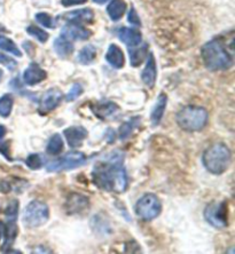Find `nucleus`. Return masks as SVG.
I'll return each mask as SVG.
<instances>
[{"instance_id": "20", "label": "nucleus", "mask_w": 235, "mask_h": 254, "mask_svg": "<svg viewBox=\"0 0 235 254\" xmlns=\"http://www.w3.org/2000/svg\"><path fill=\"white\" fill-rule=\"evenodd\" d=\"M118 110L117 104L114 102H104V103H96L95 106L92 107V111L94 113L96 117L100 119H106L110 116H113Z\"/></svg>"}, {"instance_id": "1", "label": "nucleus", "mask_w": 235, "mask_h": 254, "mask_svg": "<svg viewBox=\"0 0 235 254\" xmlns=\"http://www.w3.org/2000/svg\"><path fill=\"white\" fill-rule=\"evenodd\" d=\"M124 155L113 151L96 164L92 172V180L104 191L124 192L128 188V175L123 165Z\"/></svg>"}, {"instance_id": "38", "label": "nucleus", "mask_w": 235, "mask_h": 254, "mask_svg": "<svg viewBox=\"0 0 235 254\" xmlns=\"http://www.w3.org/2000/svg\"><path fill=\"white\" fill-rule=\"evenodd\" d=\"M6 127L3 125H0V140L3 139V136L6 135Z\"/></svg>"}, {"instance_id": "39", "label": "nucleus", "mask_w": 235, "mask_h": 254, "mask_svg": "<svg viewBox=\"0 0 235 254\" xmlns=\"http://www.w3.org/2000/svg\"><path fill=\"white\" fill-rule=\"evenodd\" d=\"M93 1L94 2H96V3H100V5H102V3H104V2H107L108 0H93Z\"/></svg>"}, {"instance_id": "41", "label": "nucleus", "mask_w": 235, "mask_h": 254, "mask_svg": "<svg viewBox=\"0 0 235 254\" xmlns=\"http://www.w3.org/2000/svg\"><path fill=\"white\" fill-rule=\"evenodd\" d=\"M2 223L1 222H0V236H1V231H2Z\"/></svg>"}, {"instance_id": "11", "label": "nucleus", "mask_w": 235, "mask_h": 254, "mask_svg": "<svg viewBox=\"0 0 235 254\" xmlns=\"http://www.w3.org/2000/svg\"><path fill=\"white\" fill-rule=\"evenodd\" d=\"M63 134H65L66 140L72 148L80 147L88 135L86 128H84L83 126H72L69 128H66Z\"/></svg>"}, {"instance_id": "10", "label": "nucleus", "mask_w": 235, "mask_h": 254, "mask_svg": "<svg viewBox=\"0 0 235 254\" xmlns=\"http://www.w3.org/2000/svg\"><path fill=\"white\" fill-rule=\"evenodd\" d=\"M89 206V200L80 193H72L67 198L65 207L68 214H79V213L87 210Z\"/></svg>"}, {"instance_id": "24", "label": "nucleus", "mask_w": 235, "mask_h": 254, "mask_svg": "<svg viewBox=\"0 0 235 254\" xmlns=\"http://www.w3.org/2000/svg\"><path fill=\"white\" fill-rule=\"evenodd\" d=\"M62 149H63V140L61 135H60V134H54V135H52L46 147L47 154L51 156H57L59 154H61Z\"/></svg>"}, {"instance_id": "16", "label": "nucleus", "mask_w": 235, "mask_h": 254, "mask_svg": "<svg viewBox=\"0 0 235 254\" xmlns=\"http://www.w3.org/2000/svg\"><path fill=\"white\" fill-rule=\"evenodd\" d=\"M106 60L110 65L116 69H122L125 64V58L121 48L117 45H110L106 53Z\"/></svg>"}, {"instance_id": "31", "label": "nucleus", "mask_w": 235, "mask_h": 254, "mask_svg": "<svg viewBox=\"0 0 235 254\" xmlns=\"http://www.w3.org/2000/svg\"><path fill=\"white\" fill-rule=\"evenodd\" d=\"M36 20L38 21L39 24H42L43 27L48 29H54L55 28V21L54 18L47 13H38L36 15Z\"/></svg>"}, {"instance_id": "35", "label": "nucleus", "mask_w": 235, "mask_h": 254, "mask_svg": "<svg viewBox=\"0 0 235 254\" xmlns=\"http://www.w3.org/2000/svg\"><path fill=\"white\" fill-rule=\"evenodd\" d=\"M128 20H129L130 23L133 24V25H137V27H140V25H141L140 18H139V16H138V14H137L136 9H134V8H132L131 10H130Z\"/></svg>"}, {"instance_id": "17", "label": "nucleus", "mask_w": 235, "mask_h": 254, "mask_svg": "<svg viewBox=\"0 0 235 254\" xmlns=\"http://www.w3.org/2000/svg\"><path fill=\"white\" fill-rule=\"evenodd\" d=\"M166 103H167L166 94L165 93H161V94L158 95L157 100H156L155 106L153 107L152 109L151 119H152L153 126H157L159 124V122L162 121L164 111H165V108H166Z\"/></svg>"}, {"instance_id": "13", "label": "nucleus", "mask_w": 235, "mask_h": 254, "mask_svg": "<svg viewBox=\"0 0 235 254\" xmlns=\"http://www.w3.org/2000/svg\"><path fill=\"white\" fill-rule=\"evenodd\" d=\"M47 73L38 64H31L23 72V81L27 85L33 86L46 79Z\"/></svg>"}, {"instance_id": "21", "label": "nucleus", "mask_w": 235, "mask_h": 254, "mask_svg": "<svg viewBox=\"0 0 235 254\" xmlns=\"http://www.w3.org/2000/svg\"><path fill=\"white\" fill-rule=\"evenodd\" d=\"M126 12V3L124 0H113L107 7V13L113 21H118L124 16Z\"/></svg>"}, {"instance_id": "29", "label": "nucleus", "mask_w": 235, "mask_h": 254, "mask_svg": "<svg viewBox=\"0 0 235 254\" xmlns=\"http://www.w3.org/2000/svg\"><path fill=\"white\" fill-rule=\"evenodd\" d=\"M27 32L30 36L33 37V38L38 40L39 43H46L48 37H50L46 31H44L43 29H40L38 27H35V25H30V27H28Z\"/></svg>"}, {"instance_id": "14", "label": "nucleus", "mask_w": 235, "mask_h": 254, "mask_svg": "<svg viewBox=\"0 0 235 254\" xmlns=\"http://www.w3.org/2000/svg\"><path fill=\"white\" fill-rule=\"evenodd\" d=\"M118 38L129 47H136L143 42V35L137 29L122 28L118 31Z\"/></svg>"}, {"instance_id": "12", "label": "nucleus", "mask_w": 235, "mask_h": 254, "mask_svg": "<svg viewBox=\"0 0 235 254\" xmlns=\"http://www.w3.org/2000/svg\"><path fill=\"white\" fill-rule=\"evenodd\" d=\"M89 36L91 32L78 23L67 24L61 32V37L68 40H86Z\"/></svg>"}, {"instance_id": "36", "label": "nucleus", "mask_w": 235, "mask_h": 254, "mask_svg": "<svg viewBox=\"0 0 235 254\" xmlns=\"http://www.w3.org/2000/svg\"><path fill=\"white\" fill-rule=\"evenodd\" d=\"M87 0H61V3L65 7H70L75 5H81V3H85Z\"/></svg>"}, {"instance_id": "34", "label": "nucleus", "mask_w": 235, "mask_h": 254, "mask_svg": "<svg viewBox=\"0 0 235 254\" xmlns=\"http://www.w3.org/2000/svg\"><path fill=\"white\" fill-rule=\"evenodd\" d=\"M0 63H1V64H3V65H6L9 70H14L17 65V63L15 62L13 59L6 57V55L2 54V53H0Z\"/></svg>"}, {"instance_id": "23", "label": "nucleus", "mask_w": 235, "mask_h": 254, "mask_svg": "<svg viewBox=\"0 0 235 254\" xmlns=\"http://www.w3.org/2000/svg\"><path fill=\"white\" fill-rule=\"evenodd\" d=\"M148 46L145 45V46L141 47H132V50H130V59H131V65L132 66H139L141 63L144 62V60L146 59Z\"/></svg>"}, {"instance_id": "8", "label": "nucleus", "mask_w": 235, "mask_h": 254, "mask_svg": "<svg viewBox=\"0 0 235 254\" xmlns=\"http://www.w3.org/2000/svg\"><path fill=\"white\" fill-rule=\"evenodd\" d=\"M204 218L215 228H225L229 225V206L226 201L211 203L204 210Z\"/></svg>"}, {"instance_id": "40", "label": "nucleus", "mask_w": 235, "mask_h": 254, "mask_svg": "<svg viewBox=\"0 0 235 254\" xmlns=\"http://www.w3.org/2000/svg\"><path fill=\"white\" fill-rule=\"evenodd\" d=\"M2 76H3V72H2V70L0 69V81H1V79H2Z\"/></svg>"}, {"instance_id": "9", "label": "nucleus", "mask_w": 235, "mask_h": 254, "mask_svg": "<svg viewBox=\"0 0 235 254\" xmlns=\"http://www.w3.org/2000/svg\"><path fill=\"white\" fill-rule=\"evenodd\" d=\"M62 98H63V94L61 89H59L57 87L48 89V91L44 93L42 99H40L39 107H38L39 114L46 115V114H50L51 111H53L54 109H57V108L60 106V103H61Z\"/></svg>"}, {"instance_id": "7", "label": "nucleus", "mask_w": 235, "mask_h": 254, "mask_svg": "<svg viewBox=\"0 0 235 254\" xmlns=\"http://www.w3.org/2000/svg\"><path fill=\"white\" fill-rule=\"evenodd\" d=\"M86 163V156L83 152L72 151L60 157L59 159L53 160L47 165L48 172H61L77 169Z\"/></svg>"}, {"instance_id": "2", "label": "nucleus", "mask_w": 235, "mask_h": 254, "mask_svg": "<svg viewBox=\"0 0 235 254\" xmlns=\"http://www.w3.org/2000/svg\"><path fill=\"white\" fill-rule=\"evenodd\" d=\"M202 58L207 68L211 71H223L233 65L232 54L229 53L219 39H212L202 47Z\"/></svg>"}, {"instance_id": "26", "label": "nucleus", "mask_w": 235, "mask_h": 254, "mask_svg": "<svg viewBox=\"0 0 235 254\" xmlns=\"http://www.w3.org/2000/svg\"><path fill=\"white\" fill-rule=\"evenodd\" d=\"M14 106V98L12 94H5L0 98V116L7 118L10 115Z\"/></svg>"}, {"instance_id": "6", "label": "nucleus", "mask_w": 235, "mask_h": 254, "mask_svg": "<svg viewBox=\"0 0 235 254\" xmlns=\"http://www.w3.org/2000/svg\"><path fill=\"white\" fill-rule=\"evenodd\" d=\"M134 212L141 220L152 221L161 214V200L154 193H146L138 199L136 206H134Z\"/></svg>"}, {"instance_id": "32", "label": "nucleus", "mask_w": 235, "mask_h": 254, "mask_svg": "<svg viewBox=\"0 0 235 254\" xmlns=\"http://www.w3.org/2000/svg\"><path fill=\"white\" fill-rule=\"evenodd\" d=\"M17 213H18V200L17 199L10 200L9 204L7 205V207L5 210V215L7 216V219L8 220L16 221Z\"/></svg>"}, {"instance_id": "4", "label": "nucleus", "mask_w": 235, "mask_h": 254, "mask_svg": "<svg viewBox=\"0 0 235 254\" xmlns=\"http://www.w3.org/2000/svg\"><path fill=\"white\" fill-rule=\"evenodd\" d=\"M209 114L207 109L199 106H186L176 115L178 126L186 132H199L208 125Z\"/></svg>"}, {"instance_id": "19", "label": "nucleus", "mask_w": 235, "mask_h": 254, "mask_svg": "<svg viewBox=\"0 0 235 254\" xmlns=\"http://www.w3.org/2000/svg\"><path fill=\"white\" fill-rule=\"evenodd\" d=\"M2 228H3V238H5V242H3V245H2V251L5 252L6 250L13 244L14 241L16 240L17 234H18V228H17L16 222L13 221V220H8V222H7Z\"/></svg>"}, {"instance_id": "15", "label": "nucleus", "mask_w": 235, "mask_h": 254, "mask_svg": "<svg viewBox=\"0 0 235 254\" xmlns=\"http://www.w3.org/2000/svg\"><path fill=\"white\" fill-rule=\"evenodd\" d=\"M156 62L154 59V55L151 54L147 60L146 66L141 73V79H143L144 84L147 86L149 88H153L155 85V80H156Z\"/></svg>"}, {"instance_id": "25", "label": "nucleus", "mask_w": 235, "mask_h": 254, "mask_svg": "<svg viewBox=\"0 0 235 254\" xmlns=\"http://www.w3.org/2000/svg\"><path fill=\"white\" fill-rule=\"evenodd\" d=\"M96 57V48L93 46V45H88V46H85L83 50L79 52L78 54V62L80 64H89L95 60Z\"/></svg>"}, {"instance_id": "27", "label": "nucleus", "mask_w": 235, "mask_h": 254, "mask_svg": "<svg viewBox=\"0 0 235 254\" xmlns=\"http://www.w3.org/2000/svg\"><path fill=\"white\" fill-rule=\"evenodd\" d=\"M139 119L140 117H136V118H132L131 121L122 124V126L119 127V139L121 140L128 139V137L132 134L133 130L136 129V127L139 125V122H138Z\"/></svg>"}, {"instance_id": "18", "label": "nucleus", "mask_w": 235, "mask_h": 254, "mask_svg": "<svg viewBox=\"0 0 235 254\" xmlns=\"http://www.w3.org/2000/svg\"><path fill=\"white\" fill-rule=\"evenodd\" d=\"M63 18H66V21H69L70 23H78L80 24L81 22H85V23H88V22L93 21V12L91 9H80V10H74L72 13H68L63 15Z\"/></svg>"}, {"instance_id": "28", "label": "nucleus", "mask_w": 235, "mask_h": 254, "mask_svg": "<svg viewBox=\"0 0 235 254\" xmlns=\"http://www.w3.org/2000/svg\"><path fill=\"white\" fill-rule=\"evenodd\" d=\"M0 48H1L2 51L8 52V53L13 54L17 58L22 57L21 51L18 50L16 44H15L13 40H10L9 38H6V37H0Z\"/></svg>"}, {"instance_id": "33", "label": "nucleus", "mask_w": 235, "mask_h": 254, "mask_svg": "<svg viewBox=\"0 0 235 254\" xmlns=\"http://www.w3.org/2000/svg\"><path fill=\"white\" fill-rule=\"evenodd\" d=\"M81 93H83V87H81L80 84H75L72 88H70V91L68 94H67V98L66 100L68 101H75L77 98H79L81 95Z\"/></svg>"}, {"instance_id": "22", "label": "nucleus", "mask_w": 235, "mask_h": 254, "mask_svg": "<svg viewBox=\"0 0 235 254\" xmlns=\"http://www.w3.org/2000/svg\"><path fill=\"white\" fill-rule=\"evenodd\" d=\"M54 50L59 57L68 58L74 52V45L70 43V40L61 37L54 42Z\"/></svg>"}, {"instance_id": "5", "label": "nucleus", "mask_w": 235, "mask_h": 254, "mask_svg": "<svg viewBox=\"0 0 235 254\" xmlns=\"http://www.w3.org/2000/svg\"><path fill=\"white\" fill-rule=\"evenodd\" d=\"M50 219L48 206L40 200H32L27 205L23 213V223L28 228L44 226Z\"/></svg>"}, {"instance_id": "37", "label": "nucleus", "mask_w": 235, "mask_h": 254, "mask_svg": "<svg viewBox=\"0 0 235 254\" xmlns=\"http://www.w3.org/2000/svg\"><path fill=\"white\" fill-rule=\"evenodd\" d=\"M0 191L2 192H9L10 191V186L8 182L6 181H0Z\"/></svg>"}, {"instance_id": "30", "label": "nucleus", "mask_w": 235, "mask_h": 254, "mask_svg": "<svg viewBox=\"0 0 235 254\" xmlns=\"http://www.w3.org/2000/svg\"><path fill=\"white\" fill-rule=\"evenodd\" d=\"M25 164L29 169L31 170H39L40 167H43L44 165V160L43 157L38 155V154H33L28 156V158L25 159Z\"/></svg>"}, {"instance_id": "3", "label": "nucleus", "mask_w": 235, "mask_h": 254, "mask_svg": "<svg viewBox=\"0 0 235 254\" xmlns=\"http://www.w3.org/2000/svg\"><path fill=\"white\" fill-rule=\"evenodd\" d=\"M203 165L210 173L221 175L229 170L232 163V154L226 144L214 143L210 145L202 157Z\"/></svg>"}]
</instances>
